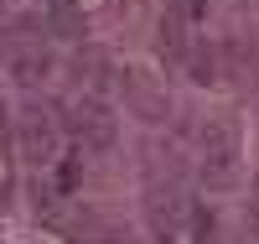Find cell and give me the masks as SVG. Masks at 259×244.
Here are the masks:
<instances>
[{
	"label": "cell",
	"mask_w": 259,
	"mask_h": 244,
	"mask_svg": "<svg viewBox=\"0 0 259 244\" xmlns=\"http://www.w3.org/2000/svg\"><path fill=\"white\" fill-rule=\"evenodd\" d=\"M177 16L182 21H207V0H177Z\"/></svg>",
	"instance_id": "obj_12"
},
{
	"label": "cell",
	"mask_w": 259,
	"mask_h": 244,
	"mask_svg": "<svg viewBox=\"0 0 259 244\" xmlns=\"http://www.w3.org/2000/svg\"><path fill=\"white\" fill-rule=\"evenodd\" d=\"M62 125L78 135L83 151H109V146H114V115H109V104H104V99H78Z\"/></svg>",
	"instance_id": "obj_2"
},
{
	"label": "cell",
	"mask_w": 259,
	"mask_h": 244,
	"mask_svg": "<svg viewBox=\"0 0 259 244\" xmlns=\"http://www.w3.org/2000/svg\"><path fill=\"white\" fill-rule=\"evenodd\" d=\"M182 26H187V21H182L177 11H166V16H161V52H166V57H177V62L187 57V31H182Z\"/></svg>",
	"instance_id": "obj_9"
},
{
	"label": "cell",
	"mask_w": 259,
	"mask_h": 244,
	"mask_svg": "<svg viewBox=\"0 0 259 244\" xmlns=\"http://www.w3.org/2000/svg\"><path fill=\"white\" fill-rule=\"evenodd\" d=\"M233 177H239V130L228 120H212L202 130V182L228 187Z\"/></svg>",
	"instance_id": "obj_1"
},
{
	"label": "cell",
	"mask_w": 259,
	"mask_h": 244,
	"mask_svg": "<svg viewBox=\"0 0 259 244\" xmlns=\"http://www.w3.org/2000/svg\"><path fill=\"white\" fill-rule=\"evenodd\" d=\"M145 213H150V229H156L161 239H171L182 229V218H187V197H182V187L177 182H156L150 187V197H145Z\"/></svg>",
	"instance_id": "obj_4"
},
{
	"label": "cell",
	"mask_w": 259,
	"mask_h": 244,
	"mask_svg": "<svg viewBox=\"0 0 259 244\" xmlns=\"http://www.w3.org/2000/svg\"><path fill=\"white\" fill-rule=\"evenodd\" d=\"M78 182H83V161L78 156H62L57 161V192H78Z\"/></svg>",
	"instance_id": "obj_10"
},
{
	"label": "cell",
	"mask_w": 259,
	"mask_h": 244,
	"mask_svg": "<svg viewBox=\"0 0 259 244\" xmlns=\"http://www.w3.org/2000/svg\"><path fill=\"white\" fill-rule=\"evenodd\" d=\"M52 120H47V109L31 104V109H21V120H16V146H21V156L26 161H52Z\"/></svg>",
	"instance_id": "obj_3"
},
{
	"label": "cell",
	"mask_w": 259,
	"mask_h": 244,
	"mask_svg": "<svg viewBox=\"0 0 259 244\" xmlns=\"http://www.w3.org/2000/svg\"><path fill=\"white\" fill-rule=\"evenodd\" d=\"M119 83H124V99H130V109H135V115H140L145 125H161V120L171 115V99L161 94V88H150L145 78H135L130 68H124V78H119Z\"/></svg>",
	"instance_id": "obj_5"
},
{
	"label": "cell",
	"mask_w": 259,
	"mask_h": 244,
	"mask_svg": "<svg viewBox=\"0 0 259 244\" xmlns=\"http://www.w3.org/2000/svg\"><path fill=\"white\" fill-rule=\"evenodd\" d=\"M16 146V135H11V109L0 104V151H11Z\"/></svg>",
	"instance_id": "obj_13"
},
{
	"label": "cell",
	"mask_w": 259,
	"mask_h": 244,
	"mask_svg": "<svg viewBox=\"0 0 259 244\" xmlns=\"http://www.w3.org/2000/svg\"><path fill=\"white\" fill-rule=\"evenodd\" d=\"M47 31H57L62 42H78L83 31V11H78V0H47Z\"/></svg>",
	"instance_id": "obj_7"
},
{
	"label": "cell",
	"mask_w": 259,
	"mask_h": 244,
	"mask_svg": "<svg viewBox=\"0 0 259 244\" xmlns=\"http://www.w3.org/2000/svg\"><path fill=\"white\" fill-rule=\"evenodd\" d=\"M52 73V57L41 52V47H21V52H11V78L21 83V88H41V78Z\"/></svg>",
	"instance_id": "obj_6"
},
{
	"label": "cell",
	"mask_w": 259,
	"mask_h": 244,
	"mask_svg": "<svg viewBox=\"0 0 259 244\" xmlns=\"http://www.w3.org/2000/svg\"><path fill=\"white\" fill-rule=\"evenodd\" d=\"M192 229H197V244H218V224H212V213H197V218H192Z\"/></svg>",
	"instance_id": "obj_11"
},
{
	"label": "cell",
	"mask_w": 259,
	"mask_h": 244,
	"mask_svg": "<svg viewBox=\"0 0 259 244\" xmlns=\"http://www.w3.org/2000/svg\"><path fill=\"white\" fill-rule=\"evenodd\" d=\"M182 62H187V78H192V83H218V73H223V68H218V47H207V42L187 47Z\"/></svg>",
	"instance_id": "obj_8"
}]
</instances>
